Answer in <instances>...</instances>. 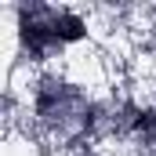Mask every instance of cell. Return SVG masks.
Here are the masks:
<instances>
[{"label":"cell","mask_w":156,"mask_h":156,"mask_svg":"<svg viewBox=\"0 0 156 156\" xmlns=\"http://www.w3.org/2000/svg\"><path fill=\"white\" fill-rule=\"evenodd\" d=\"M105 87L91 76H80L76 69L51 66L26 73V80H11L7 87V116L11 123L22 116L26 138L51 153H73L80 145H91L94 131V105Z\"/></svg>","instance_id":"6da1fadb"},{"label":"cell","mask_w":156,"mask_h":156,"mask_svg":"<svg viewBox=\"0 0 156 156\" xmlns=\"http://www.w3.org/2000/svg\"><path fill=\"white\" fill-rule=\"evenodd\" d=\"M11 22L15 66L11 73H37L51 66H66L69 55L91 47L94 40V15L73 4H47V0H15L4 7Z\"/></svg>","instance_id":"7a4b0ae2"},{"label":"cell","mask_w":156,"mask_h":156,"mask_svg":"<svg viewBox=\"0 0 156 156\" xmlns=\"http://www.w3.org/2000/svg\"><path fill=\"white\" fill-rule=\"evenodd\" d=\"M66 156H113L109 149H102V145H80V149H73V153Z\"/></svg>","instance_id":"3957f363"},{"label":"cell","mask_w":156,"mask_h":156,"mask_svg":"<svg viewBox=\"0 0 156 156\" xmlns=\"http://www.w3.org/2000/svg\"><path fill=\"white\" fill-rule=\"evenodd\" d=\"M149 40L156 44V11H149Z\"/></svg>","instance_id":"277c9868"},{"label":"cell","mask_w":156,"mask_h":156,"mask_svg":"<svg viewBox=\"0 0 156 156\" xmlns=\"http://www.w3.org/2000/svg\"><path fill=\"white\" fill-rule=\"evenodd\" d=\"M149 102H153V105H156V80H153V83H149Z\"/></svg>","instance_id":"5b68a950"}]
</instances>
